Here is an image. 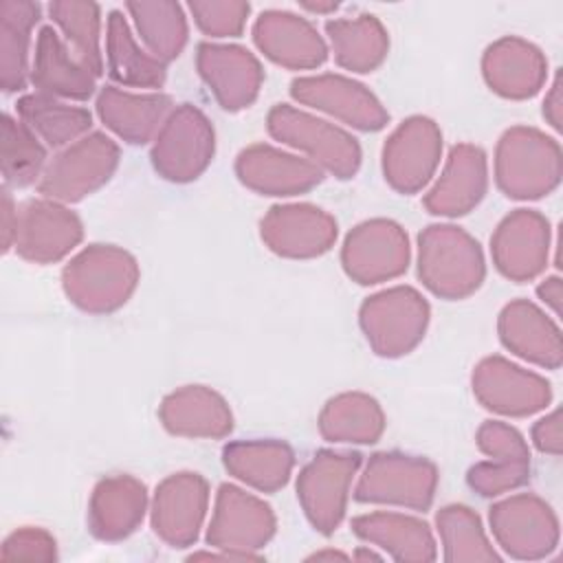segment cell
Listing matches in <instances>:
<instances>
[{"label": "cell", "instance_id": "obj_7", "mask_svg": "<svg viewBox=\"0 0 563 563\" xmlns=\"http://www.w3.org/2000/svg\"><path fill=\"white\" fill-rule=\"evenodd\" d=\"M438 488V468L431 460L398 451L374 453L361 473L354 499L427 510Z\"/></svg>", "mask_w": 563, "mask_h": 563}, {"label": "cell", "instance_id": "obj_32", "mask_svg": "<svg viewBox=\"0 0 563 563\" xmlns=\"http://www.w3.org/2000/svg\"><path fill=\"white\" fill-rule=\"evenodd\" d=\"M222 464L242 484L275 493L288 484L295 453L282 440H235L222 449Z\"/></svg>", "mask_w": 563, "mask_h": 563}, {"label": "cell", "instance_id": "obj_34", "mask_svg": "<svg viewBox=\"0 0 563 563\" xmlns=\"http://www.w3.org/2000/svg\"><path fill=\"white\" fill-rule=\"evenodd\" d=\"M325 35L330 40L336 64L352 73L376 70L389 51V35L380 20L372 13L328 20Z\"/></svg>", "mask_w": 563, "mask_h": 563}, {"label": "cell", "instance_id": "obj_2", "mask_svg": "<svg viewBox=\"0 0 563 563\" xmlns=\"http://www.w3.org/2000/svg\"><path fill=\"white\" fill-rule=\"evenodd\" d=\"M563 176L556 139L530 125L508 128L495 147V183L512 200H537L552 194Z\"/></svg>", "mask_w": 563, "mask_h": 563}, {"label": "cell", "instance_id": "obj_39", "mask_svg": "<svg viewBox=\"0 0 563 563\" xmlns=\"http://www.w3.org/2000/svg\"><path fill=\"white\" fill-rule=\"evenodd\" d=\"M435 528L442 541L444 561L449 563L501 559L488 541L479 515L464 504H449L440 508L435 515Z\"/></svg>", "mask_w": 563, "mask_h": 563}, {"label": "cell", "instance_id": "obj_9", "mask_svg": "<svg viewBox=\"0 0 563 563\" xmlns=\"http://www.w3.org/2000/svg\"><path fill=\"white\" fill-rule=\"evenodd\" d=\"M488 523L497 545L519 561L545 559L561 537L556 512L534 493L510 495L493 504Z\"/></svg>", "mask_w": 563, "mask_h": 563}, {"label": "cell", "instance_id": "obj_20", "mask_svg": "<svg viewBox=\"0 0 563 563\" xmlns=\"http://www.w3.org/2000/svg\"><path fill=\"white\" fill-rule=\"evenodd\" d=\"M262 242L277 255L290 260H310L328 253L339 235L336 220L310 205H275L260 222Z\"/></svg>", "mask_w": 563, "mask_h": 563}, {"label": "cell", "instance_id": "obj_3", "mask_svg": "<svg viewBox=\"0 0 563 563\" xmlns=\"http://www.w3.org/2000/svg\"><path fill=\"white\" fill-rule=\"evenodd\" d=\"M418 277L442 299L473 295L486 277L479 242L462 227L429 224L418 235Z\"/></svg>", "mask_w": 563, "mask_h": 563}, {"label": "cell", "instance_id": "obj_11", "mask_svg": "<svg viewBox=\"0 0 563 563\" xmlns=\"http://www.w3.org/2000/svg\"><path fill=\"white\" fill-rule=\"evenodd\" d=\"M275 528V512L264 499L235 484H222L216 493L207 543L242 559H255V552L273 539Z\"/></svg>", "mask_w": 563, "mask_h": 563}, {"label": "cell", "instance_id": "obj_24", "mask_svg": "<svg viewBox=\"0 0 563 563\" xmlns=\"http://www.w3.org/2000/svg\"><path fill=\"white\" fill-rule=\"evenodd\" d=\"M255 46L277 66L310 70L325 62L328 46L317 29L290 11H264L253 24Z\"/></svg>", "mask_w": 563, "mask_h": 563}, {"label": "cell", "instance_id": "obj_26", "mask_svg": "<svg viewBox=\"0 0 563 563\" xmlns=\"http://www.w3.org/2000/svg\"><path fill=\"white\" fill-rule=\"evenodd\" d=\"M497 332L501 345L519 358L548 369L561 367V330L537 303L528 299L508 301L497 317Z\"/></svg>", "mask_w": 563, "mask_h": 563}, {"label": "cell", "instance_id": "obj_5", "mask_svg": "<svg viewBox=\"0 0 563 563\" xmlns=\"http://www.w3.org/2000/svg\"><path fill=\"white\" fill-rule=\"evenodd\" d=\"M429 317V301L411 286L374 292L358 308V325L369 347L385 358L409 354L424 339Z\"/></svg>", "mask_w": 563, "mask_h": 563}, {"label": "cell", "instance_id": "obj_15", "mask_svg": "<svg viewBox=\"0 0 563 563\" xmlns=\"http://www.w3.org/2000/svg\"><path fill=\"white\" fill-rule=\"evenodd\" d=\"M290 97L363 132H376L389 121V112L367 86L339 73L297 77Z\"/></svg>", "mask_w": 563, "mask_h": 563}, {"label": "cell", "instance_id": "obj_27", "mask_svg": "<svg viewBox=\"0 0 563 563\" xmlns=\"http://www.w3.org/2000/svg\"><path fill=\"white\" fill-rule=\"evenodd\" d=\"M147 488L134 475H108L99 479L88 501V530L99 541L130 537L147 512Z\"/></svg>", "mask_w": 563, "mask_h": 563}, {"label": "cell", "instance_id": "obj_40", "mask_svg": "<svg viewBox=\"0 0 563 563\" xmlns=\"http://www.w3.org/2000/svg\"><path fill=\"white\" fill-rule=\"evenodd\" d=\"M51 20L59 26L66 44L79 57V62L99 77L103 73L101 57V9L95 2L57 0L48 4Z\"/></svg>", "mask_w": 563, "mask_h": 563}, {"label": "cell", "instance_id": "obj_23", "mask_svg": "<svg viewBox=\"0 0 563 563\" xmlns=\"http://www.w3.org/2000/svg\"><path fill=\"white\" fill-rule=\"evenodd\" d=\"M488 189V161L482 147L457 143L451 147L444 167L424 194V209L433 216L457 218L473 211Z\"/></svg>", "mask_w": 563, "mask_h": 563}, {"label": "cell", "instance_id": "obj_43", "mask_svg": "<svg viewBox=\"0 0 563 563\" xmlns=\"http://www.w3.org/2000/svg\"><path fill=\"white\" fill-rule=\"evenodd\" d=\"M2 561H55L57 541L55 537L35 526H24L13 530L0 548Z\"/></svg>", "mask_w": 563, "mask_h": 563}, {"label": "cell", "instance_id": "obj_30", "mask_svg": "<svg viewBox=\"0 0 563 563\" xmlns=\"http://www.w3.org/2000/svg\"><path fill=\"white\" fill-rule=\"evenodd\" d=\"M29 79L37 92L75 101L88 99L97 88V77L53 26H42L37 33Z\"/></svg>", "mask_w": 563, "mask_h": 563}, {"label": "cell", "instance_id": "obj_1", "mask_svg": "<svg viewBox=\"0 0 563 563\" xmlns=\"http://www.w3.org/2000/svg\"><path fill=\"white\" fill-rule=\"evenodd\" d=\"M139 264L114 244H90L62 271V288L73 306L90 314L119 310L139 286Z\"/></svg>", "mask_w": 563, "mask_h": 563}, {"label": "cell", "instance_id": "obj_36", "mask_svg": "<svg viewBox=\"0 0 563 563\" xmlns=\"http://www.w3.org/2000/svg\"><path fill=\"white\" fill-rule=\"evenodd\" d=\"M40 22V4L29 0L0 2V86L15 92L31 77L29 44L31 31Z\"/></svg>", "mask_w": 563, "mask_h": 563}, {"label": "cell", "instance_id": "obj_25", "mask_svg": "<svg viewBox=\"0 0 563 563\" xmlns=\"http://www.w3.org/2000/svg\"><path fill=\"white\" fill-rule=\"evenodd\" d=\"M486 86L506 99H530L548 79V59L532 42L506 35L495 40L482 55Z\"/></svg>", "mask_w": 563, "mask_h": 563}, {"label": "cell", "instance_id": "obj_37", "mask_svg": "<svg viewBox=\"0 0 563 563\" xmlns=\"http://www.w3.org/2000/svg\"><path fill=\"white\" fill-rule=\"evenodd\" d=\"M20 121H24L48 147H66L90 134L92 114L86 108L70 106L44 92L22 95L15 103Z\"/></svg>", "mask_w": 563, "mask_h": 563}, {"label": "cell", "instance_id": "obj_13", "mask_svg": "<svg viewBox=\"0 0 563 563\" xmlns=\"http://www.w3.org/2000/svg\"><path fill=\"white\" fill-rule=\"evenodd\" d=\"M383 176L398 194L420 191L442 158V132L429 117L405 119L383 145Z\"/></svg>", "mask_w": 563, "mask_h": 563}, {"label": "cell", "instance_id": "obj_18", "mask_svg": "<svg viewBox=\"0 0 563 563\" xmlns=\"http://www.w3.org/2000/svg\"><path fill=\"white\" fill-rule=\"evenodd\" d=\"M475 442L490 457L473 464L466 473V484L477 495L499 497L530 479V449L515 427L501 420H486L479 424Z\"/></svg>", "mask_w": 563, "mask_h": 563}, {"label": "cell", "instance_id": "obj_31", "mask_svg": "<svg viewBox=\"0 0 563 563\" xmlns=\"http://www.w3.org/2000/svg\"><path fill=\"white\" fill-rule=\"evenodd\" d=\"M350 526L361 541L374 543L394 561L427 563L438 556L433 532L429 523L418 517L391 510H376L354 517Z\"/></svg>", "mask_w": 563, "mask_h": 563}, {"label": "cell", "instance_id": "obj_6", "mask_svg": "<svg viewBox=\"0 0 563 563\" xmlns=\"http://www.w3.org/2000/svg\"><path fill=\"white\" fill-rule=\"evenodd\" d=\"M119 156L121 150L108 134L90 132L46 163L37 191L64 205L79 202L112 178Z\"/></svg>", "mask_w": 563, "mask_h": 563}, {"label": "cell", "instance_id": "obj_50", "mask_svg": "<svg viewBox=\"0 0 563 563\" xmlns=\"http://www.w3.org/2000/svg\"><path fill=\"white\" fill-rule=\"evenodd\" d=\"M356 559H380V556L376 552H372V550H358Z\"/></svg>", "mask_w": 563, "mask_h": 563}, {"label": "cell", "instance_id": "obj_10", "mask_svg": "<svg viewBox=\"0 0 563 563\" xmlns=\"http://www.w3.org/2000/svg\"><path fill=\"white\" fill-rule=\"evenodd\" d=\"M358 466V453L321 449L299 471L297 499L317 532L332 534L341 526L350 499V486Z\"/></svg>", "mask_w": 563, "mask_h": 563}, {"label": "cell", "instance_id": "obj_29", "mask_svg": "<svg viewBox=\"0 0 563 563\" xmlns=\"http://www.w3.org/2000/svg\"><path fill=\"white\" fill-rule=\"evenodd\" d=\"M95 108L110 132L132 145H143L158 134L174 110V101L163 92H128L117 86H103Z\"/></svg>", "mask_w": 563, "mask_h": 563}, {"label": "cell", "instance_id": "obj_17", "mask_svg": "<svg viewBox=\"0 0 563 563\" xmlns=\"http://www.w3.org/2000/svg\"><path fill=\"white\" fill-rule=\"evenodd\" d=\"M84 238V224L64 202L33 198L18 207L15 253L33 264H53L66 257Z\"/></svg>", "mask_w": 563, "mask_h": 563}, {"label": "cell", "instance_id": "obj_4", "mask_svg": "<svg viewBox=\"0 0 563 563\" xmlns=\"http://www.w3.org/2000/svg\"><path fill=\"white\" fill-rule=\"evenodd\" d=\"M268 134L308 156L323 172L347 180L358 172L361 145L343 128L288 103H277L266 117Z\"/></svg>", "mask_w": 563, "mask_h": 563}, {"label": "cell", "instance_id": "obj_46", "mask_svg": "<svg viewBox=\"0 0 563 563\" xmlns=\"http://www.w3.org/2000/svg\"><path fill=\"white\" fill-rule=\"evenodd\" d=\"M15 229H18V207L9 194V189H2V249L4 253L13 249L15 242Z\"/></svg>", "mask_w": 563, "mask_h": 563}, {"label": "cell", "instance_id": "obj_19", "mask_svg": "<svg viewBox=\"0 0 563 563\" xmlns=\"http://www.w3.org/2000/svg\"><path fill=\"white\" fill-rule=\"evenodd\" d=\"M552 229L534 209L510 211L490 235L495 268L510 282H528L541 275L550 257Z\"/></svg>", "mask_w": 563, "mask_h": 563}, {"label": "cell", "instance_id": "obj_49", "mask_svg": "<svg viewBox=\"0 0 563 563\" xmlns=\"http://www.w3.org/2000/svg\"><path fill=\"white\" fill-rule=\"evenodd\" d=\"M345 559V554H341V552H332V550H325V552H314L310 559Z\"/></svg>", "mask_w": 563, "mask_h": 563}, {"label": "cell", "instance_id": "obj_21", "mask_svg": "<svg viewBox=\"0 0 563 563\" xmlns=\"http://www.w3.org/2000/svg\"><path fill=\"white\" fill-rule=\"evenodd\" d=\"M196 68L218 106L229 112L249 108L264 81L260 59L238 44L200 42L196 46Z\"/></svg>", "mask_w": 563, "mask_h": 563}, {"label": "cell", "instance_id": "obj_47", "mask_svg": "<svg viewBox=\"0 0 563 563\" xmlns=\"http://www.w3.org/2000/svg\"><path fill=\"white\" fill-rule=\"evenodd\" d=\"M537 297L554 312L561 314V297H563V286H561V277L559 275H550L545 279L539 282L537 286Z\"/></svg>", "mask_w": 563, "mask_h": 563}, {"label": "cell", "instance_id": "obj_12", "mask_svg": "<svg viewBox=\"0 0 563 563\" xmlns=\"http://www.w3.org/2000/svg\"><path fill=\"white\" fill-rule=\"evenodd\" d=\"M409 260L411 249L405 229L387 218H372L356 224L341 246V266L345 275L361 286L402 275Z\"/></svg>", "mask_w": 563, "mask_h": 563}, {"label": "cell", "instance_id": "obj_45", "mask_svg": "<svg viewBox=\"0 0 563 563\" xmlns=\"http://www.w3.org/2000/svg\"><path fill=\"white\" fill-rule=\"evenodd\" d=\"M561 73H556L545 99H543V117L545 121L554 128L561 130V119H563V95H561Z\"/></svg>", "mask_w": 563, "mask_h": 563}, {"label": "cell", "instance_id": "obj_22", "mask_svg": "<svg viewBox=\"0 0 563 563\" xmlns=\"http://www.w3.org/2000/svg\"><path fill=\"white\" fill-rule=\"evenodd\" d=\"M235 174L244 187L262 196H297L323 180L319 165L268 143L244 147L235 158Z\"/></svg>", "mask_w": 563, "mask_h": 563}, {"label": "cell", "instance_id": "obj_38", "mask_svg": "<svg viewBox=\"0 0 563 563\" xmlns=\"http://www.w3.org/2000/svg\"><path fill=\"white\" fill-rule=\"evenodd\" d=\"M130 18L134 20L136 33L145 44L147 53H152L161 62L176 59L189 37L187 18L178 2L169 0H132L125 2Z\"/></svg>", "mask_w": 563, "mask_h": 563}, {"label": "cell", "instance_id": "obj_42", "mask_svg": "<svg viewBox=\"0 0 563 563\" xmlns=\"http://www.w3.org/2000/svg\"><path fill=\"white\" fill-rule=\"evenodd\" d=\"M187 9L196 26L211 37L240 35L251 13V4L244 0H191Z\"/></svg>", "mask_w": 563, "mask_h": 563}, {"label": "cell", "instance_id": "obj_33", "mask_svg": "<svg viewBox=\"0 0 563 563\" xmlns=\"http://www.w3.org/2000/svg\"><path fill=\"white\" fill-rule=\"evenodd\" d=\"M385 431L378 400L363 391H343L330 398L319 413V433L339 444H374Z\"/></svg>", "mask_w": 563, "mask_h": 563}, {"label": "cell", "instance_id": "obj_16", "mask_svg": "<svg viewBox=\"0 0 563 563\" xmlns=\"http://www.w3.org/2000/svg\"><path fill=\"white\" fill-rule=\"evenodd\" d=\"M209 508V484L200 473L167 475L154 490L150 521L154 534L172 548L194 545Z\"/></svg>", "mask_w": 563, "mask_h": 563}, {"label": "cell", "instance_id": "obj_28", "mask_svg": "<svg viewBox=\"0 0 563 563\" xmlns=\"http://www.w3.org/2000/svg\"><path fill=\"white\" fill-rule=\"evenodd\" d=\"M158 418L172 435L224 438L233 429L229 402L207 385H185L169 391L158 407Z\"/></svg>", "mask_w": 563, "mask_h": 563}, {"label": "cell", "instance_id": "obj_41", "mask_svg": "<svg viewBox=\"0 0 563 563\" xmlns=\"http://www.w3.org/2000/svg\"><path fill=\"white\" fill-rule=\"evenodd\" d=\"M0 165L4 185L29 187L42 178L46 167V150L40 136L11 114H2L0 132Z\"/></svg>", "mask_w": 563, "mask_h": 563}, {"label": "cell", "instance_id": "obj_8", "mask_svg": "<svg viewBox=\"0 0 563 563\" xmlns=\"http://www.w3.org/2000/svg\"><path fill=\"white\" fill-rule=\"evenodd\" d=\"M216 130L207 114L191 106H176L152 143V165L165 180H196L213 161Z\"/></svg>", "mask_w": 563, "mask_h": 563}, {"label": "cell", "instance_id": "obj_14", "mask_svg": "<svg viewBox=\"0 0 563 563\" xmlns=\"http://www.w3.org/2000/svg\"><path fill=\"white\" fill-rule=\"evenodd\" d=\"M471 387L482 407L510 418L543 411L552 400V387L541 374L523 369L497 354L475 365Z\"/></svg>", "mask_w": 563, "mask_h": 563}, {"label": "cell", "instance_id": "obj_44", "mask_svg": "<svg viewBox=\"0 0 563 563\" xmlns=\"http://www.w3.org/2000/svg\"><path fill=\"white\" fill-rule=\"evenodd\" d=\"M532 444L548 455H561L563 451V440H561V409H554L539 418L532 424Z\"/></svg>", "mask_w": 563, "mask_h": 563}, {"label": "cell", "instance_id": "obj_48", "mask_svg": "<svg viewBox=\"0 0 563 563\" xmlns=\"http://www.w3.org/2000/svg\"><path fill=\"white\" fill-rule=\"evenodd\" d=\"M299 4L310 13H332V11L339 9V2H334V0H325V2H321V0H301Z\"/></svg>", "mask_w": 563, "mask_h": 563}, {"label": "cell", "instance_id": "obj_35", "mask_svg": "<svg viewBox=\"0 0 563 563\" xmlns=\"http://www.w3.org/2000/svg\"><path fill=\"white\" fill-rule=\"evenodd\" d=\"M106 59L114 81L132 88H161L167 77L165 62L143 51L121 11H110L106 24Z\"/></svg>", "mask_w": 563, "mask_h": 563}]
</instances>
